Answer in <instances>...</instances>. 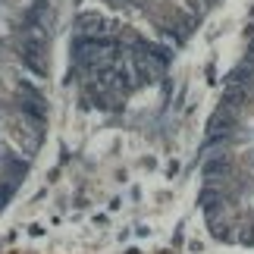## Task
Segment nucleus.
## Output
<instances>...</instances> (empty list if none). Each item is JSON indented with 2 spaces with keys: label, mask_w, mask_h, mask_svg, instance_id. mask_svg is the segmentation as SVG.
<instances>
[{
  "label": "nucleus",
  "mask_w": 254,
  "mask_h": 254,
  "mask_svg": "<svg viewBox=\"0 0 254 254\" xmlns=\"http://www.w3.org/2000/svg\"><path fill=\"white\" fill-rule=\"evenodd\" d=\"M19 110L22 113H28L32 120H38V123H44V116H47V104H44V97L35 91L32 85H19Z\"/></svg>",
  "instance_id": "1"
},
{
  "label": "nucleus",
  "mask_w": 254,
  "mask_h": 254,
  "mask_svg": "<svg viewBox=\"0 0 254 254\" xmlns=\"http://www.w3.org/2000/svg\"><path fill=\"white\" fill-rule=\"evenodd\" d=\"M110 3H116V6H126V0H110Z\"/></svg>",
  "instance_id": "2"
}]
</instances>
